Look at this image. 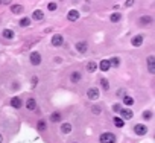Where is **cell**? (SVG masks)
<instances>
[{"label":"cell","mask_w":155,"mask_h":143,"mask_svg":"<svg viewBox=\"0 0 155 143\" xmlns=\"http://www.w3.org/2000/svg\"><path fill=\"white\" fill-rule=\"evenodd\" d=\"M100 143H116V136L113 132H104L99 137Z\"/></svg>","instance_id":"obj_1"},{"label":"cell","mask_w":155,"mask_h":143,"mask_svg":"<svg viewBox=\"0 0 155 143\" xmlns=\"http://www.w3.org/2000/svg\"><path fill=\"white\" fill-rule=\"evenodd\" d=\"M63 44H64V38H63V35L55 34L53 37H52V46L59 47V46H63Z\"/></svg>","instance_id":"obj_2"},{"label":"cell","mask_w":155,"mask_h":143,"mask_svg":"<svg viewBox=\"0 0 155 143\" xmlns=\"http://www.w3.org/2000/svg\"><path fill=\"white\" fill-rule=\"evenodd\" d=\"M134 132L137 134V136H144V134L148 132V126L139 123V125H135V126H134Z\"/></svg>","instance_id":"obj_3"},{"label":"cell","mask_w":155,"mask_h":143,"mask_svg":"<svg viewBox=\"0 0 155 143\" xmlns=\"http://www.w3.org/2000/svg\"><path fill=\"white\" fill-rule=\"evenodd\" d=\"M30 62H32L34 66H40L41 64V55H40L38 52H32L30 53Z\"/></svg>","instance_id":"obj_4"},{"label":"cell","mask_w":155,"mask_h":143,"mask_svg":"<svg viewBox=\"0 0 155 143\" xmlns=\"http://www.w3.org/2000/svg\"><path fill=\"white\" fill-rule=\"evenodd\" d=\"M148 70H149V73H155V56H148Z\"/></svg>","instance_id":"obj_5"},{"label":"cell","mask_w":155,"mask_h":143,"mask_svg":"<svg viewBox=\"0 0 155 143\" xmlns=\"http://www.w3.org/2000/svg\"><path fill=\"white\" fill-rule=\"evenodd\" d=\"M87 96H88V99H91V101H96L97 97H99V90H97V88H88V91H87Z\"/></svg>","instance_id":"obj_6"},{"label":"cell","mask_w":155,"mask_h":143,"mask_svg":"<svg viewBox=\"0 0 155 143\" xmlns=\"http://www.w3.org/2000/svg\"><path fill=\"white\" fill-rule=\"evenodd\" d=\"M143 40H144L143 35H135V37L131 40V44H132L134 47H140L141 44H143Z\"/></svg>","instance_id":"obj_7"},{"label":"cell","mask_w":155,"mask_h":143,"mask_svg":"<svg viewBox=\"0 0 155 143\" xmlns=\"http://www.w3.org/2000/svg\"><path fill=\"white\" fill-rule=\"evenodd\" d=\"M102 72H108L109 70V67H111V64H109V60H102L100 61V64L97 66Z\"/></svg>","instance_id":"obj_8"},{"label":"cell","mask_w":155,"mask_h":143,"mask_svg":"<svg viewBox=\"0 0 155 143\" xmlns=\"http://www.w3.org/2000/svg\"><path fill=\"white\" fill-rule=\"evenodd\" d=\"M67 19L70 21H76L79 19V12L76 9H72V11H69V14H67Z\"/></svg>","instance_id":"obj_9"},{"label":"cell","mask_w":155,"mask_h":143,"mask_svg":"<svg viewBox=\"0 0 155 143\" xmlns=\"http://www.w3.org/2000/svg\"><path fill=\"white\" fill-rule=\"evenodd\" d=\"M87 43L85 41H79V43H76V50L78 52H81V53H85L87 52Z\"/></svg>","instance_id":"obj_10"},{"label":"cell","mask_w":155,"mask_h":143,"mask_svg":"<svg viewBox=\"0 0 155 143\" xmlns=\"http://www.w3.org/2000/svg\"><path fill=\"white\" fill-rule=\"evenodd\" d=\"M11 105L14 107V108H21L23 102H21L20 97H12V99H11Z\"/></svg>","instance_id":"obj_11"},{"label":"cell","mask_w":155,"mask_h":143,"mask_svg":"<svg viewBox=\"0 0 155 143\" xmlns=\"http://www.w3.org/2000/svg\"><path fill=\"white\" fill-rule=\"evenodd\" d=\"M119 113L122 114V117H123V119H132V116H134L131 110H126V108H125V110H120Z\"/></svg>","instance_id":"obj_12"},{"label":"cell","mask_w":155,"mask_h":143,"mask_svg":"<svg viewBox=\"0 0 155 143\" xmlns=\"http://www.w3.org/2000/svg\"><path fill=\"white\" fill-rule=\"evenodd\" d=\"M11 12L12 14H21V12H23V6L21 5H12L11 6Z\"/></svg>","instance_id":"obj_13"},{"label":"cell","mask_w":155,"mask_h":143,"mask_svg":"<svg viewBox=\"0 0 155 143\" xmlns=\"http://www.w3.org/2000/svg\"><path fill=\"white\" fill-rule=\"evenodd\" d=\"M26 107H28V110H35L37 108V102H35V99H28V102H26Z\"/></svg>","instance_id":"obj_14"},{"label":"cell","mask_w":155,"mask_h":143,"mask_svg":"<svg viewBox=\"0 0 155 143\" xmlns=\"http://www.w3.org/2000/svg\"><path fill=\"white\" fill-rule=\"evenodd\" d=\"M70 79H72V82H79L81 81V73H79V72H73V73L70 75Z\"/></svg>","instance_id":"obj_15"},{"label":"cell","mask_w":155,"mask_h":143,"mask_svg":"<svg viewBox=\"0 0 155 143\" xmlns=\"http://www.w3.org/2000/svg\"><path fill=\"white\" fill-rule=\"evenodd\" d=\"M61 131H63L64 134H69L70 131H72V125L70 123H63L61 125Z\"/></svg>","instance_id":"obj_16"},{"label":"cell","mask_w":155,"mask_h":143,"mask_svg":"<svg viewBox=\"0 0 155 143\" xmlns=\"http://www.w3.org/2000/svg\"><path fill=\"white\" fill-rule=\"evenodd\" d=\"M32 17H34V20H43V17H44V14H43V11H40V9H37V11H34V14H32Z\"/></svg>","instance_id":"obj_17"},{"label":"cell","mask_w":155,"mask_h":143,"mask_svg":"<svg viewBox=\"0 0 155 143\" xmlns=\"http://www.w3.org/2000/svg\"><path fill=\"white\" fill-rule=\"evenodd\" d=\"M122 15L119 14V12H114V14H111V17H109V20L113 21V23H117V21H120Z\"/></svg>","instance_id":"obj_18"},{"label":"cell","mask_w":155,"mask_h":143,"mask_svg":"<svg viewBox=\"0 0 155 143\" xmlns=\"http://www.w3.org/2000/svg\"><path fill=\"white\" fill-rule=\"evenodd\" d=\"M3 37L8 38V40H12V38H14V32H12L11 29H5V30H3Z\"/></svg>","instance_id":"obj_19"},{"label":"cell","mask_w":155,"mask_h":143,"mask_svg":"<svg viewBox=\"0 0 155 143\" xmlns=\"http://www.w3.org/2000/svg\"><path fill=\"white\" fill-rule=\"evenodd\" d=\"M96 69H97V64H96V62H88V64H87V72H90V73L96 72Z\"/></svg>","instance_id":"obj_20"},{"label":"cell","mask_w":155,"mask_h":143,"mask_svg":"<svg viewBox=\"0 0 155 143\" xmlns=\"http://www.w3.org/2000/svg\"><path fill=\"white\" fill-rule=\"evenodd\" d=\"M114 125H116L117 128H123L125 122H123V119H122V117H114Z\"/></svg>","instance_id":"obj_21"},{"label":"cell","mask_w":155,"mask_h":143,"mask_svg":"<svg viewBox=\"0 0 155 143\" xmlns=\"http://www.w3.org/2000/svg\"><path fill=\"white\" fill-rule=\"evenodd\" d=\"M123 104L125 105H132L134 104V99L131 96H123Z\"/></svg>","instance_id":"obj_22"},{"label":"cell","mask_w":155,"mask_h":143,"mask_svg":"<svg viewBox=\"0 0 155 143\" xmlns=\"http://www.w3.org/2000/svg\"><path fill=\"white\" fill-rule=\"evenodd\" d=\"M50 120H52V122H59V120H61V114L59 113H53L50 116Z\"/></svg>","instance_id":"obj_23"},{"label":"cell","mask_w":155,"mask_h":143,"mask_svg":"<svg viewBox=\"0 0 155 143\" xmlns=\"http://www.w3.org/2000/svg\"><path fill=\"white\" fill-rule=\"evenodd\" d=\"M140 23L141 24H149V23H152V19H150V17H141Z\"/></svg>","instance_id":"obj_24"},{"label":"cell","mask_w":155,"mask_h":143,"mask_svg":"<svg viewBox=\"0 0 155 143\" xmlns=\"http://www.w3.org/2000/svg\"><path fill=\"white\" fill-rule=\"evenodd\" d=\"M109 64L114 66V67H119V64H120V60L114 56V58H111V60H109Z\"/></svg>","instance_id":"obj_25"},{"label":"cell","mask_w":155,"mask_h":143,"mask_svg":"<svg viewBox=\"0 0 155 143\" xmlns=\"http://www.w3.org/2000/svg\"><path fill=\"white\" fill-rule=\"evenodd\" d=\"M29 24H30V20L29 19H21V21H20L21 28H26V26H29Z\"/></svg>","instance_id":"obj_26"},{"label":"cell","mask_w":155,"mask_h":143,"mask_svg":"<svg viewBox=\"0 0 155 143\" xmlns=\"http://www.w3.org/2000/svg\"><path fill=\"white\" fill-rule=\"evenodd\" d=\"M100 84H102V87H104V90H108V88H109V84H108L107 79L102 78V79H100Z\"/></svg>","instance_id":"obj_27"},{"label":"cell","mask_w":155,"mask_h":143,"mask_svg":"<svg viewBox=\"0 0 155 143\" xmlns=\"http://www.w3.org/2000/svg\"><path fill=\"white\" fill-rule=\"evenodd\" d=\"M38 129L40 131H44V129H46V122H44V120H40L38 122Z\"/></svg>","instance_id":"obj_28"},{"label":"cell","mask_w":155,"mask_h":143,"mask_svg":"<svg viewBox=\"0 0 155 143\" xmlns=\"http://www.w3.org/2000/svg\"><path fill=\"white\" fill-rule=\"evenodd\" d=\"M47 9H49V11H55V9H56V3H53V2L49 3V5H47Z\"/></svg>","instance_id":"obj_29"},{"label":"cell","mask_w":155,"mask_h":143,"mask_svg":"<svg viewBox=\"0 0 155 143\" xmlns=\"http://www.w3.org/2000/svg\"><path fill=\"white\" fill-rule=\"evenodd\" d=\"M143 117H144L146 120H149L150 117H152V113H150V111H144V113H143Z\"/></svg>","instance_id":"obj_30"},{"label":"cell","mask_w":155,"mask_h":143,"mask_svg":"<svg viewBox=\"0 0 155 143\" xmlns=\"http://www.w3.org/2000/svg\"><path fill=\"white\" fill-rule=\"evenodd\" d=\"M93 113H94V114H99L100 113V107H93Z\"/></svg>","instance_id":"obj_31"},{"label":"cell","mask_w":155,"mask_h":143,"mask_svg":"<svg viewBox=\"0 0 155 143\" xmlns=\"http://www.w3.org/2000/svg\"><path fill=\"white\" fill-rule=\"evenodd\" d=\"M117 96H125V90H119L117 91Z\"/></svg>","instance_id":"obj_32"},{"label":"cell","mask_w":155,"mask_h":143,"mask_svg":"<svg viewBox=\"0 0 155 143\" xmlns=\"http://www.w3.org/2000/svg\"><path fill=\"white\" fill-rule=\"evenodd\" d=\"M113 110H114V111H120L122 108H120V105H114V107H113Z\"/></svg>","instance_id":"obj_33"},{"label":"cell","mask_w":155,"mask_h":143,"mask_svg":"<svg viewBox=\"0 0 155 143\" xmlns=\"http://www.w3.org/2000/svg\"><path fill=\"white\" fill-rule=\"evenodd\" d=\"M134 3V0H126V6H131Z\"/></svg>","instance_id":"obj_34"},{"label":"cell","mask_w":155,"mask_h":143,"mask_svg":"<svg viewBox=\"0 0 155 143\" xmlns=\"http://www.w3.org/2000/svg\"><path fill=\"white\" fill-rule=\"evenodd\" d=\"M0 3H2V5L3 3H11V0H0Z\"/></svg>","instance_id":"obj_35"},{"label":"cell","mask_w":155,"mask_h":143,"mask_svg":"<svg viewBox=\"0 0 155 143\" xmlns=\"http://www.w3.org/2000/svg\"><path fill=\"white\" fill-rule=\"evenodd\" d=\"M3 142V138H2V134H0V143H2Z\"/></svg>","instance_id":"obj_36"}]
</instances>
